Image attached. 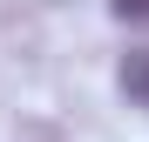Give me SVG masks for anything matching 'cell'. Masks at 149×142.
Masks as SVG:
<instances>
[{
    "mask_svg": "<svg viewBox=\"0 0 149 142\" xmlns=\"http://www.w3.org/2000/svg\"><path fill=\"white\" fill-rule=\"evenodd\" d=\"M122 88H129V95H142V102H149V54H136L129 68H122Z\"/></svg>",
    "mask_w": 149,
    "mask_h": 142,
    "instance_id": "1",
    "label": "cell"
},
{
    "mask_svg": "<svg viewBox=\"0 0 149 142\" xmlns=\"http://www.w3.org/2000/svg\"><path fill=\"white\" fill-rule=\"evenodd\" d=\"M115 14H149V0H115Z\"/></svg>",
    "mask_w": 149,
    "mask_h": 142,
    "instance_id": "2",
    "label": "cell"
}]
</instances>
